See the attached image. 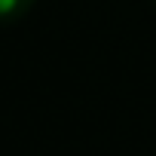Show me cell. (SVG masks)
<instances>
[{"instance_id": "cell-1", "label": "cell", "mask_w": 156, "mask_h": 156, "mask_svg": "<svg viewBox=\"0 0 156 156\" xmlns=\"http://www.w3.org/2000/svg\"><path fill=\"white\" fill-rule=\"evenodd\" d=\"M31 6H34V0H0V25L22 19Z\"/></svg>"}]
</instances>
